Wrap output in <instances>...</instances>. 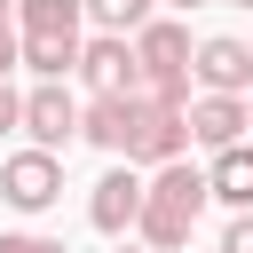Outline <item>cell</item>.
Instances as JSON below:
<instances>
[{
	"instance_id": "5bb4252c",
	"label": "cell",
	"mask_w": 253,
	"mask_h": 253,
	"mask_svg": "<svg viewBox=\"0 0 253 253\" xmlns=\"http://www.w3.org/2000/svg\"><path fill=\"white\" fill-rule=\"evenodd\" d=\"M150 8H158V0H79V16H87L95 32H111V40H134V32L150 24Z\"/></svg>"
},
{
	"instance_id": "44dd1931",
	"label": "cell",
	"mask_w": 253,
	"mask_h": 253,
	"mask_svg": "<svg viewBox=\"0 0 253 253\" xmlns=\"http://www.w3.org/2000/svg\"><path fill=\"white\" fill-rule=\"evenodd\" d=\"M119 253H142V245H119Z\"/></svg>"
},
{
	"instance_id": "8fae6325",
	"label": "cell",
	"mask_w": 253,
	"mask_h": 253,
	"mask_svg": "<svg viewBox=\"0 0 253 253\" xmlns=\"http://www.w3.org/2000/svg\"><path fill=\"white\" fill-rule=\"evenodd\" d=\"M206 198H221L229 213H245V206H253V142L213 150V166H206Z\"/></svg>"
},
{
	"instance_id": "277c9868",
	"label": "cell",
	"mask_w": 253,
	"mask_h": 253,
	"mask_svg": "<svg viewBox=\"0 0 253 253\" xmlns=\"http://www.w3.org/2000/svg\"><path fill=\"white\" fill-rule=\"evenodd\" d=\"M190 79H198V95H245L253 87V47L237 32H213V40L190 47Z\"/></svg>"
},
{
	"instance_id": "7c38bea8",
	"label": "cell",
	"mask_w": 253,
	"mask_h": 253,
	"mask_svg": "<svg viewBox=\"0 0 253 253\" xmlns=\"http://www.w3.org/2000/svg\"><path fill=\"white\" fill-rule=\"evenodd\" d=\"M16 63H24L32 79H71L79 40H63V32H16Z\"/></svg>"
},
{
	"instance_id": "8992f818",
	"label": "cell",
	"mask_w": 253,
	"mask_h": 253,
	"mask_svg": "<svg viewBox=\"0 0 253 253\" xmlns=\"http://www.w3.org/2000/svg\"><path fill=\"white\" fill-rule=\"evenodd\" d=\"M71 71L87 79V95H134V87H142V71H134V47H126V40H111V32L79 40V63H71Z\"/></svg>"
},
{
	"instance_id": "2e32d148",
	"label": "cell",
	"mask_w": 253,
	"mask_h": 253,
	"mask_svg": "<svg viewBox=\"0 0 253 253\" xmlns=\"http://www.w3.org/2000/svg\"><path fill=\"white\" fill-rule=\"evenodd\" d=\"M221 253H253V206H245V213H229V229H221Z\"/></svg>"
},
{
	"instance_id": "4fadbf2b",
	"label": "cell",
	"mask_w": 253,
	"mask_h": 253,
	"mask_svg": "<svg viewBox=\"0 0 253 253\" xmlns=\"http://www.w3.org/2000/svg\"><path fill=\"white\" fill-rule=\"evenodd\" d=\"M16 8V32H63V40H79V0H8Z\"/></svg>"
},
{
	"instance_id": "d6986e66",
	"label": "cell",
	"mask_w": 253,
	"mask_h": 253,
	"mask_svg": "<svg viewBox=\"0 0 253 253\" xmlns=\"http://www.w3.org/2000/svg\"><path fill=\"white\" fill-rule=\"evenodd\" d=\"M166 8H174V16H190V8H206V0H166Z\"/></svg>"
},
{
	"instance_id": "ffe728a7",
	"label": "cell",
	"mask_w": 253,
	"mask_h": 253,
	"mask_svg": "<svg viewBox=\"0 0 253 253\" xmlns=\"http://www.w3.org/2000/svg\"><path fill=\"white\" fill-rule=\"evenodd\" d=\"M245 126H253V87H245Z\"/></svg>"
},
{
	"instance_id": "7a4b0ae2",
	"label": "cell",
	"mask_w": 253,
	"mask_h": 253,
	"mask_svg": "<svg viewBox=\"0 0 253 253\" xmlns=\"http://www.w3.org/2000/svg\"><path fill=\"white\" fill-rule=\"evenodd\" d=\"M16 126L32 134V150H71L79 142V95L63 87V79H32L24 87V111H16Z\"/></svg>"
},
{
	"instance_id": "ba28073f",
	"label": "cell",
	"mask_w": 253,
	"mask_h": 253,
	"mask_svg": "<svg viewBox=\"0 0 253 253\" xmlns=\"http://www.w3.org/2000/svg\"><path fill=\"white\" fill-rule=\"evenodd\" d=\"M182 126H190V142L229 150V142H245V95H190L182 103Z\"/></svg>"
},
{
	"instance_id": "5b68a950",
	"label": "cell",
	"mask_w": 253,
	"mask_h": 253,
	"mask_svg": "<svg viewBox=\"0 0 253 253\" xmlns=\"http://www.w3.org/2000/svg\"><path fill=\"white\" fill-rule=\"evenodd\" d=\"M126 47H134V71L142 79H190V24L182 16H150Z\"/></svg>"
},
{
	"instance_id": "7402d4cb",
	"label": "cell",
	"mask_w": 253,
	"mask_h": 253,
	"mask_svg": "<svg viewBox=\"0 0 253 253\" xmlns=\"http://www.w3.org/2000/svg\"><path fill=\"white\" fill-rule=\"evenodd\" d=\"M229 8H253V0H229Z\"/></svg>"
},
{
	"instance_id": "603a6c76",
	"label": "cell",
	"mask_w": 253,
	"mask_h": 253,
	"mask_svg": "<svg viewBox=\"0 0 253 253\" xmlns=\"http://www.w3.org/2000/svg\"><path fill=\"white\" fill-rule=\"evenodd\" d=\"M245 47H253V40H245Z\"/></svg>"
},
{
	"instance_id": "3957f363",
	"label": "cell",
	"mask_w": 253,
	"mask_h": 253,
	"mask_svg": "<svg viewBox=\"0 0 253 253\" xmlns=\"http://www.w3.org/2000/svg\"><path fill=\"white\" fill-rule=\"evenodd\" d=\"M0 198H8L16 213H47V206L63 198V158H55V150H8V158H0Z\"/></svg>"
},
{
	"instance_id": "ac0fdd59",
	"label": "cell",
	"mask_w": 253,
	"mask_h": 253,
	"mask_svg": "<svg viewBox=\"0 0 253 253\" xmlns=\"http://www.w3.org/2000/svg\"><path fill=\"white\" fill-rule=\"evenodd\" d=\"M16 111H24V87H8V79H0V134L16 126Z\"/></svg>"
},
{
	"instance_id": "52a82bcc",
	"label": "cell",
	"mask_w": 253,
	"mask_h": 253,
	"mask_svg": "<svg viewBox=\"0 0 253 253\" xmlns=\"http://www.w3.org/2000/svg\"><path fill=\"white\" fill-rule=\"evenodd\" d=\"M190 150V126H182V111H158V103H134V142H126V166L142 174V166H174Z\"/></svg>"
},
{
	"instance_id": "30bf717a",
	"label": "cell",
	"mask_w": 253,
	"mask_h": 253,
	"mask_svg": "<svg viewBox=\"0 0 253 253\" xmlns=\"http://www.w3.org/2000/svg\"><path fill=\"white\" fill-rule=\"evenodd\" d=\"M79 134H87L95 150L126 158V142H134V95H95V103H79Z\"/></svg>"
},
{
	"instance_id": "6da1fadb",
	"label": "cell",
	"mask_w": 253,
	"mask_h": 253,
	"mask_svg": "<svg viewBox=\"0 0 253 253\" xmlns=\"http://www.w3.org/2000/svg\"><path fill=\"white\" fill-rule=\"evenodd\" d=\"M198 213H206V166H190V158H174V166H150V182H142V206H134V245L142 253H182L190 245V229H198Z\"/></svg>"
},
{
	"instance_id": "9c48e42d",
	"label": "cell",
	"mask_w": 253,
	"mask_h": 253,
	"mask_svg": "<svg viewBox=\"0 0 253 253\" xmlns=\"http://www.w3.org/2000/svg\"><path fill=\"white\" fill-rule=\"evenodd\" d=\"M134 206H142V174H134V166H111V174L87 190V221H95L103 237H126V229H134Z\"/></svg>"
},
{
	"instance_id": "e0dca14e",
	"label": "cell",
	"mask_w": 253,
	"mask_h": 253,
	"mask_svg": "<svg viewBox=\"0 0 253 253\" xmlns=\"http://www.w3.org/2000/svg\"><path fill=\"white\" fill-rule=\"evenodd\" d=\"M8 71H16V8L0 0V79H8Z\"/></svg>"
},
{
	"instance_id": "9a60e30c",
	"label": "cell",
	"mask_w": 253,
	"mask_h": 253,
	"mask_svg": "<svg viewBox=\"0 0 253 253\" xmlns=\"http://www.w3.org/2000/svg\"><path fill=\"white\" fill-rule=\"evenodd\" d=\"M0 253H71L63 237H40V229H0Z\"/></svg>"
}]
</instances>
